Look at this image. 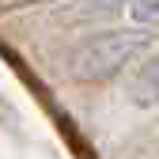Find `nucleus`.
I'll use <instances>...</instances> for the list:
<instances>
[{
    "label": "nucleus",
    "mask_w": 159,
    "mask_h": 159,
    "mask_svg": "<svg viewBox=\"0 0 159 159\" xmlns=\"http://www.w3.org/2000/svg\"><path fill=\"white\" fill-rule=\"evenodd\" d=\"M148 49L144 30H106L98 38H87L84 46L72 53V76L80 84H102V80L117 76L136 53Z\"/></svg>",
    "instance_id": "1"
},
{
    "label": "nucleus",
    "mask_w": 159,
    "mask_h": 159,
    "mask_svg": "<svg viewBox=\"0 0 159 159\" xmlns=\"http://www.w3.org/2000/svg\"><path fill=\"white\" fill-rule=\"evenodd\" d=\"M129 98H133L140 110L159 106V53H155L152 61L133 76V84H129Z\"/></svg>",
    "instance_id": "2"
},
{
    "label": "nucleus",
    "mask_w": 159,
    "mask_h": 159,
    "mask_svg": "<svg viewBox=\"0 0 159 159\" xmlns=\"http://www.w3.org/2000/svg\"><path fill=\"white\" fill-rule=\"evenodd\" d=\"M125 15L136 27H155L159 23V0H125Z\"/></svg>",
    "instance_id": "3"
}]
</instances>
